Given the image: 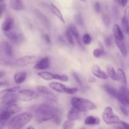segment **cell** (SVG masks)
<instances>
[{
	"label": "cell",
	"mask_w": 129,
	"mask_h": 129,
	"mask_svg": "<svg viewBox=\"0 0 129 129\" xmlns=\"http://www.w3.org/2000/svg\"><path fill=\"white\" fill-rule=\"evenodd\" d=\"M6 122H3V121L0 120V129H3L4 128V127L6 125Z\"/></svg>",
	"instance_id": "51"
},
{
	"label": "cell",
	"mask_w": 129,
	"mask_h": 129,
	"mask_svg": "<svg viewBox=\"0 0 129 129\" xmlns=\"http://www.w3.org/2000/svg\"><path fill=\"white\" fill-rule=\"evenodd\" d=\"M11 116V115L5 110L0 113V120L6 122L7 120H8Z\"/></svg>",
	"instance_id": "33"
},
{
	"label": "cell",
	"mask_w": 129,
	"mask_h": 129,
	"mask_svg": "<svg viewBox=\"0 0 129 129\" xmlns=\"http://www.w3.org/2000/svg\"><path fill=\"white\" fill-rule=\"evenodd\" d=\"M49 8L50 10V11H51L52 13L60 21H61L63 23H65V21H64V19L63 18V14H62L61 11L59 10V9L57 7L56 5H54V4H50L49 5Z\"/></svg>",
	"instance_id": "17"
},
{
	"label": "cell",
	"mask_w": 129,
	"mask_h": 129,
	"mask_svg": "<svg viewBox=\"0 0 129 129\" xmlns=\"http://www.w3.org/2000/svg\"><path fill=\"white\" fill-rule=\"evenodd\" d=\"M5 9H6V4H5V3L1 4V5H0V18L2 16L3 13L4 11H5Z\"/></svg>",
	"instance_id": "45"
},
{
	"label": "cell",
	"mask_w": 129,
	"mask_h": 129,
	"mask_svg": "<svg viewBox=\"0 0 129 129\" xmlns=\"http://www.w3.org/2000/svg\"><path fill=\"white\" fill-rule=\"evenodd\" d=\"M116 72H117L118 81L121 82L123 84L124 86H126L127 84V79H126V74H125L124 71L121 68H118Z\"/></svg>",
	"instance_id": "28"
},
{
	"label": "cell",
	"mask_w": 129,
	"mask_h": 129,
	"mask_svg": "<svg viewBox=\"0 0 129 129\" xmlns=\"http://www.w3.org/2000/svg\"><path fill=\"white\" fill-rule=\"evenodd\" d=\"M117 99L123 106H129V90L126 86H121L120 88Z\"/></svg>",
	"instance_id": "8"
},
{
	"label": "cell",
	"mask_w": 129,
	"mask_h": 129,
	"mask_svg": "<svg viewBox=\"0 0 129 129\" xmlns=\"http://www.w3.org/2000/svg\"><path fill=\"white\" fill-rule=\"evenodd\" d=\"M113 34L115 39L118 40H124V35L122 30L120 28V26L117 24H115L113 26Z\"/></svg>",
	"instance_id": "22"
},
{
	"label": "cell",
	"mask_w": 129,
	"mask_h": 129,
	"mask_svg": "<svg viewBox=\"0 0 129 129\" xmlns=\"http://www.w3.org/2000/svg\"><path fill=\"white\" fill-rule=\"evenodd\" d=\"M120 124H121V127H123L124 129H129V123H126V122H122V121H121Z\"/></svg>",
	"instance_id": "49"
},
{
	"label": "cell",
	"mask_w": 129,
	"mask_h": 129,
	"mask_svg": "<svg viewBox=\"0 0 129 129\" xmlns=\"http://www.w3.org/2000/svg\"><path fill=\"white\" fill-rule=\"evenodd\" d=\"M26 72H18L14 74V81L16 84H21L25 82L27 79Z\"/></svg>",
	"instance_id": "21"
},
{
	"label": "cell",
	"mask_w": 129,
	"mask_h": 129,
	"mask_svg": "<svg viewBox=\"0 0 129 129\" xmlns=\"http://www.w3.org/2000/svg\"><path fill=\"white\" fill-rule=\"evenodd\" d=\"M72 107L77 109L80 112H85L94 110L97 108L96 104L86 98L74 96L71 99Z\"/></svg>",
	"instance_id": "3"
},
{
	"label": "cell",
	"mask_w": 129,
	"mask_h": 129,
	"mask_svg": "<svg viewBox=\"0 0 129 129\" xmlns=\"http://www.w3.org/2000/svg\"><path fill=\"white\" fill-rule=\"evenodd\" d=\"M80 117V112L75 108H73V107H72L68 110V112H67V119L70 121H72V122L79 119Z\"/></svg>",
	"instance_id": "19"
},
{
	"label": "cell",
	"mask_w": 129,
	"mask_h": 129,
	"mask_svg": "<svg viewBox=\"0 0 129 129\" xmlns=\"http://www.w3.org/2000/svg\"><path fill=\"white\" fill-rule=\"evenodd\" d=\"M0 65L5 66H15V61H13L5 58H1L0 59Z\"/></svg>",
	"instance_id": "31"
},
{
	"label": "cell",
	"mask_w": 129,
	"mask_h": 129,
	"mask_svg": "<svg viewBox=\"0 0 129 129\" xmlns=\"http://www.w3.org/2000/svg\"><path fill=\"white\" fill-rule=\"evenodd\" d=\"M33 113L31 112H23L14 116L8 123L10 129H20L32 120Z\"/></svg>",
	"instance_id": "2"
},
{
	"label": "cell",
	"mask_w": 129,
	"mask_h": 129,
	"mask_svg": "<svg viewBox=\"0 0 129 129\" xmlns=\"http://www.w3.org/2000/svg\"><path fill=\"white\" fill-rule=\"evenodd\" d=\"M103 88L104 89V90L110 95H111L112 97L117 99L118 95V91L115 88L111 86V85H109V84H105V85H104Z\"/></svg>",
	"instance_id": "27"
},
{
	"label": "cell",
	"mask_w": 129,
	"mask_h": 129,
	"mask_svg": "<svg viewBox=\"0 0 129 129\" xmlns=\"http://www.w3.org/2000/svg\"><path fill=\"white\" fill-rule=\"evenodd\" d=\"M106 71H107V75L108 78H110V79H111L113 81H118L117 72L115 70V69L112 66L107 67Z\"/></svg>",
	"instance_id": "29"
},
{
	"label": "cell",
	"mask_w": 129,
	"mask_h": 129,
	"mask_svg": "<svg viewBox=\"0 0 129 129\" xmlns=\"http://www.w3.org/2000/svg\"><path fill=\"white\" fill-rule=\"evenodd\" d=\"M116 2H117L119 5H121V6H123V7H125V6L127 5L128 3V1H126V0H119V1H117Z\"/></svg>",
	"instance_id": "46"
},
{
	"label": "cell",
	"mask_w": 129,
	"mask_h": 129,
	"mask_svg": "<svg viewBox=\"0 0 129 129\" xmlns=\"http://www.w3.org/2000/svg\"><path fill=\"white\" fill-rule=\"evenodd\" d=\"M65 37L67 38V40H68V43L71 45H73L75 44V40H74V37H73V35H72V32L70 31V30H69V28L67 29L65 31Z\"/></svg>",
	"instance_id": "32"
},
{
	"label": "cell",
	"mask_w": 129,
	"mask_h": 129,
	"mask_svg": "<svg viewBox=\"0 0 129 129\" xmlns=\"http://www.w3.org/2000/svg\"><path fill=\"white\" fill-rule=\"evenodd\" d=\"M50 65V61L49 58L45 57L41 58L37 63L34 66V69L37 70H46L48 69Z\"/></svg>",
	"instance_id": "14"
},
{
	"label": "cell",
	"mask_w": 129,
	"mask_h": 129,
	"mask_svg": "<svg viewBox=\"0 0 129 129\" xmlns=\"http://www.w3.org/2000/svg\"><path fill=\"white\" fill-rule=\"evenodd\" d=\"M122 18L129 21V5L126 6L125 8V11H124V16Z\"/></svg>",
	"instance_id": "42"
},
{
	"label": "cell",
	"mask_w": 129,
	"mask_h": 129,
	"mask_svg": "<svg viewBox=\"0 0 129 129\" xmlns=\"http://www.w3.org/2000/svg\"><path fill=\"white\" fill-rule=\"evenodd\" d=\"M5 73H4V72L0 71V79H1V78H2L3 77L5 76Z\"/></svg>",
	"instance_id": "53"
},
{
	"label": "cell",
	"mask_w": 129,
	"mask_h": 129,
	"mask_svg": "<svg viewBox=\"0 0 129 129\" xmlns=\"http://www.w3.org/2000/svg\"><path fill=\"white\" fill-rule=\"evenodd\" d=\"M4 3V1H0V5L2 3Z\"/></svg>",
	"instance_id": "56"
},
{
	"label": "cell",
	"mask_w": 129,
	"mask_h": 129,
	"mask_svg": "<svg viewBox=\"0 0 129 129\" xmlns=\"http://www.w3.org/2000/svg\"><path fill=\"white\" fill-rule=\"evenodd\" d=\"M68 28H69V30H70V31L72 32L73 37H74L75 39L76 40V41H77V44H78V45H79V47H80L82 49H83V45H82V40H81L80 35V34L79 32H78V30H77V27H76L74 25L72 24V25H70Z\"/></svg>",
	"instance_id": "18"
},
{
	"label": "cell",
	"mask_w": 129,
	"mask_h": 129,
	"mask_svg": "<svg viewBox=\"0 0 129 129\" xmlns=\"http://www.w3.org/2000/svg\"><path fill=\"white\" fill-rule=\"evenodd\" d=\"M91 72H92V74L94 76L97 77V78L104 79V80L108 79V76L107 74L105 72L102 71L101 70V68L98 65H94L92 68Z\"/></svg>",
	"instance_id": "13"
},
{
	"label": "cell",
	"mask_w": 129,
	"mask_h": 129,
	"mask_svg": "<svg viewBox=\"0 0 129 129\" xmlns=\"http://www.w3.org/2000/svg\"><path fill=\"white\" fill-rule=\"evenodd\" d=\"M118 129H124L123 128V127H118Z\"/></svg>",
	"instance_id": "57"
},
{
	"label": "cell",
	"mask_w": 129,
	"mask_h": 129,
	"mask_svg": "<svg viewBox=\"0 0 129 129\" xmlns=\"http://www.w3.org/2000/svg\"><path fill=\"white\" fill-rule=\"evenodd\" d=\"M102 21H103L104 23L106 26H109L111 23V20H110V17L109 15L108 14H103L102 16Z\"/></svg>",
	"instance_id": "39"
},
{
	"label": "cell",
	"mask_w": 129,
	"mask_h": 129,
	"mask_svg": "<svg viewBox=\"0 0 129 129\" xmlns=\"http://www.w3.org/2000/svg\"><path fill=\"white\" fill-rule=\"evenodd\" d=\"M27 129H35V128H34V127H33L32 126H29V127H27Z\"/></svg>",
	"instance_id": "55"
},
{
	"label": "cell",
	"mask_w": 129,
	"mask_h": 129,
	"mask_svg": "<svg viewBox=\"0 0 129 129\" xmlns=\"http://www.w3.org/2000/svg\"><path fill=\"white\" fill-rule=\"evenodd\" d=\"M94 10L97 13H99L101 11V5L99 1H96L94 5Z\"/></svg>",
	"instance_id": "41"
},
{
	"label": "cell",
	"mask_w": 129,
	"mask_h": 129,
	"mask_svg": "<svg viewBox=\"0 0 129 129\" xmlns=\"http://www.w3.org/2000/svg\"><path fill=\"white\" fill-rule=\"evenodd\" d=\"M18 100L24 102H31L34 100L37 99L39 96V94L37 92L28 89L20 90L18 93Z\"/></svg>",
	"instance_id": "7"
},
{
	"label": "cell",
	"mask_w": 129,
	"mask_h": 129,
	"mask_svg": "<svg viewBox=\"0 0 129 129\" xmlns=\"http://www.w3.org/2000/svg\"><path fill=\"white\" fill-rule=\"evenodd\" d=\"M40 58L35 55H25L15 60V66L18 67H26L34 64L39 61Z\"/></svg>",
	"instance_id": "6"
},
{
	"label": "cell",
	"mask_w": 129,
	"mask_h": 129,
	"mask_svg": "<svg viewBox=\"0 0 129 129\" xmlns=\"http://www.w3.org/2000/svg\"><path fill=\"white\" fill-rule=\"evenodd\" d=\"M73 78L75 79V80L76 81V82H77V83H78V84H79L80 86H83V84H82V81H81L80 78L79 76L78 75V74H77V73H73Z\"/></svg>",
	"instance_id": "43"
},
{
	"label": "cell",
	"mask_w": 129,
	"mask_h": 129,
	"mask_svg": "<svg viewBox=\"0 0 129 129\" xmlns=\"http://www.w3.org/2000/svg\"><path fill=\"white\" fill-rule=\"evenodd\" d=\"M104 54V51L101 48H97V49H94L93 51V55L96 58L100 57Z\"/></svg>",
	"instance_id": "36"
},
{
	"label": "cell",
	"mask_w": 129,
	"mask_h": 129,
	"mask_svg": "<svg viewBox=\"0 0 129 129\" xmlns=\"http://www.w3.org/2000/svg\"><path fill=\"white\" fill-rule=\"evenodd\" d=\"M7 85H8V84L6 83L0 81V88H1V87H3V86H6Z\"/></svg>",
	"instance_id": "52"
},
{
	"label": "cell",
	"mask_w": 129,
	"mask_h": 129,
	"mask_svg": "<svg viewBox=\"0 0 129 129\" xmlns=\"http://www.w3.org/2000/svg\"><path fill=\"white\" fill-rule=\"evenodd\" d=\"M96 81V79H94V78H91L89 79V82H91V83H94V82Z\"/></svg>",
	"instance_id": "54"
},
{
	"label": "cell",
	"mask_w": 129,
	"mask_h": 129,
	"mask_svg": "<svg viewBox=\"0 0 129 129\" xmlns=\"http://www.w3.org/2000/svg\"><path fill=\"white\" fill-rule=\"evenodd\" d=\"M102 119L107 125L119 124L121 123V120L116 115L114 114L113 108L111 107H106L102 113Z\"/></svg>",
	"instance_id": "4"
},
{
	"label": "cell",
	"mask_w": 129,
	"mask_h": 129,
	"mask_svg": "<svg viewBox=\"0 0 129 129\" xmlns=\"http://www.w3.org/2000/svg\"><path fill=\"white\" fill-rule=\"evenodd\" d=\"M9 6L11 10L16 11H21L25 9L24 4L21 0H10Z\"/></svg>",
	"instance_id": "15"
},
{
	"label": "cell",
	"mask_w": 129,
	"mask_h": 129,
	"mask_svg": "<svg viewBox=\"0 0 129 129\" xmlns=\"http://www.w3.org/2000/svg\"><path fill=\"white\" fill-rule=\"evenodd\" d=\"M101 120L99 118L92 115L87 117L84 120V123L86 125H97L99 124Z\"/></svg>",
	"instance_id": "23"
},
{
	"label": "cell",
	"mask_w": 129,
	"mask_h": 129,
	"mask_svg": "<svg viewBox=\"0 0 129 129\" xmlns=\"http://www.w3.org/2000/svg\"><path fill=\"white\" fill-rule=\"evenodd\" d=\"M19 89H20V86H14L12 87V88H8V89L0 91V100H3L8 94H10V93H14L16 91H18Z\"/></svg>",
	"instance_id": "24"
},
{
	"label": "cell",
	"mask_w": 129,
	"mask_h": 129,
	"mask_svg": "<svg viewBox=\"0 0 129 129\" xmlns=\"http://www.w3.org/2000/svg\"><path fill=\"white\" fill-rule=\"evenodd\" d=\"M37 75L39 76L40 78H42V79H44V80L46 81L56 79V74L49 73V72L48 71L39 72V73H37Z\"/></svg>",
	"instance_id": "25"
},
{
	"label": "cell",
	"mask_w": 129,
	"mask_h": 129,
	"mask_svg": "<svg viewBox=\"0 0 129 129\" xmlns=\"http://www.w3.org/2000/svg\"><path fill=\"white\" fill-rule=\"evenodd\" d=\"M34 13L35 16H36V17L38 18V20L42 24L43 26L46 29H49L50 23H49V21L48 18H47V16L38 10H34Z\"/></svg>",
	"instance_id": "12"
},
{
	"label": "cell",
	"mask_w": 129,
	"mask_h": 129,
	"mask_svg": "<svg viewBox=\"0 0 129 129\" xmlns=\"http://www.w3.org/2000/svg\"><path fill=\"white\" fill-rule=\"evenodd\" d=\"M54 123H56V125H59L60 124V118L59 117H58V115H56L55 117L54 118Z\"/></svg>",
	"instance_id": "50"
},
{
	"label": "cell",
	"mask_w": 129,
	"mask_h": 129,
	"mask_svg": "<svg viewBox=\"0 0 129 129\" xmlns=\"http://www.w3.org/2000/svg\"><path fill=\"white\" fill-rule=\"evenodd\" d=\"M18 100V94H15V93H10V94H8L3 100H2L3 104L6 106V107H7V106L16 103Z\"/></svg>",
	"instance_id": "16"
},
{
	"label": "cell",
	"mask_w": 129,
	"mask_h": 129,
	"mask_svg": "<svg viewBox=\"0 0 129 129\" xmlns=\"http://www.w3.org/2000/svg\"><path fill=\"white\" fill-rule=\"evenodd\" d=\"M74 19L76 23H77L78 25L82 26V25H83V18H82V15H81V14L80 13H76L75 15Z\"/></svg>",
	"instance_id": "35"
},
{
	"label": "cell",
	"mask_w": 129,
	"mask_h": 129,
	"mask_svg": "<svg viewBox=\"0 0 129 129\" xmlns=\"http://www.w3.org/2000/svg\"><path fill=\"white\" fill-rule=\"evenodd\" d=\"M37 91L41 94H44L45 96H48L49 94H52V93L51 92L50 89L46 86H39L37 88Z\"/></svg>",
	"instance_id": "30"
},
{
	"label": "cell",
	"mask_w": 129,
	"mask_h": 129,
	"mask_svg": "<svg viewBox=\"0 0 129 129\" xmlns=\"http://www.w3.org/2000/svg\"><path fill=\"white\" fill-rule=\"evenodd\" d=\"M120 110H121V112L123 113V115H124L126 116V117H127V116L128 115V112L127 110H126L125 107L121 106V107H120Z\"/></svg>",
	"instance_id": "47"
},
{
	"label": "cell",
	"mask_w": 129,
	"mask_h": 129,
	"mask_svg": "<svg viewBox=\"0 0 129 129\" xmlns=\"http://www.w3.org/2000/svg\"><path fill=\"white\" fill-rule=\"evenodd\" d=\"M56 115H58V110L55 106L50 103L40 105L35 112V120L39 123L53 120Z\"/></svg>",
	"instance_id": "1"
},
{
	"label": "cell",
	"mask_w": 129,
	"mask_h": 129,
	"mask_svg": "<svg viewBox=\"0 0 129 129\" xmlns=\"http://www.w3.org/2000/svg\"><path fill=\"white\" fill-rule=\"evenodd\" d=\"M104 44L106 47H109L112 45V40H111V37H106L104 39Z\"/></svg>",
	"instance_id": "44"
},
{
	"label": "cell",
	"mask_w": 129,
	"mask_h": 129,
	"mask_svg": "<svg viewBox=\"0 0 129 129\" xmlns=\"http://www.w3.org/2000/svg\"><path fill=\"white\" fill-rule=\"evenodd\" d=\"M0 53L4 54L8 58L12 57L13 55V50L12 47L8 42L4 41L0 44Z\"/></svg>",
	"instance_id": "9"
},
{
	"label": "cell",
	"mask_w": 129,
	"mask_h": 129,
	"mask_svg": "<svg viewBox=\"0 0 129 129\" xmlns=\"http://www.w3.org/2000/svg\"><path fill=\"white\" fill-rule=\"evenodd\" d=\"M14 20L11 17H7L1 25V30L4 33H7L13 30L14 26Z\"/></svg>",
	"instance_id": "11"
},
{
	"label": "cell",
	"mask_w": 129,
	"mask_h": 129,
	"mask_svg": "<svg viewBox=\"0 0 129 129\" xmlns=\"http://www.w3.org/2000/svg\"><path fill=\"white\" fill-rule=\"evenodd\" d=\"M92 41V39H91V35L89 34H85L83 35V37H82V42L85 44V45H89L91 43Z\"/></svg>",
	"instance_id": "37"
},
{
	"label": "cell",
	"mask_w": 129,
	"mask_h": 129,
	"mask_svg": "<svg viewBox=\"0 0 129 129\" xmlns=\"http://www.w3.org/2000/svg\"><path fill=\"white\" fill-rule=\"evenodd\" d=\"M43 38H44V40H45L48 44H49V43L51 42V39L49 35H48V34H44V35H43Z\"/></svg>",
	"instance_id": "48"
},
{
	"label": "cell",
	"mask_w": 129,
	"mask_h": 129,
	"mask_svg": "<svg viewBox=\"0 0 129 129\" xmlns=\"http://www.w3.org/2000/svg\"><path fill=\"white\" fill-rule=\"evenodd\" d=\"M115 42H116V46L118 48L121 55L123 57H126L128 52L124 40H118V39H115Z\"/></svg>",
	"instance_id": "20"
},
{
	"label": "cell",
	"mask_w": 129,
	"mask_h": 129,
	"mask_svg": "<svg viewBox=\"0 0 129 129\" xmlns=\"http://www.w3.org/2000/svg\"><path fill=\"white\" fill-rule=\"evenodd\" d=\"M121 24H122V26L124 31L129 35V21L122 18V20H121Z\"/></svg>",
	"instance_id": "38"
},
{
	"label": "cell",
	"mask_w": 129,
	"mask_h": 129,
	"mask_svg": "<svg viewBox=\"0 0 129 129\" xmlns=\"http://www.w3.org/2000/svg\"><path fill=\"white\" fill-rule=\"evenodd\" d=\"M56 80L61 81L62 82H68L69 78L65 74H56Z\"/></svg>",
	"instance_id": "40"
},
{
	"label": "cell",
	"mask_w": 129,
	"mask_h": 129,
	"mask_svg": "<svg viewBox=\"0 0 129 129\" xmlns=\"http://www.w3.org/2000/svg\"><path fill=\"white\" fill-rule=\"evenodd\" d=\"M74 123L72 121L67 120L63 123L61 125V129H73Z\"/></svg>",
	"instance_id": "34"
},
{
	"label": "cell",
	"mask_w": 129,
	"mask_h": 129,
	"mask_svg": "<svg viewBox=\"0 0 129 129\" xmlns=\"http://www.w3.org/2000/svg\"><path fill=\"white\" fill-rule=\"evenodd\" d=\"M22 107H20V106L16 105V103L11 105L7 106V107H6V108H5V110L8 112L11 115L18 113L20 111H22Z\"/></svg>",
	"instance_id": "26"
},
{
	"label": "cell",
	"mask_w": 129,
	"mask_h": 129,
	"mask_svg": "<svg viewBox=\"0 0 129 129\" xmlns=\"http://www.w3.org/2000/svg\"><path fill=\"white\" fill-rule=\"evenodd\" d=\"M49 86L53 91L61 93H67L68 94H75L78 90L77 88H69L58 82H51L49 83Z\"/></svg>",
	"instance_id": "5"
},
{
	"label": "cell",
	"mask_w": 129,
	"mask_h": 129,
	"mask_svg": "<svg viewBox=\"0 0 129 129\" xmlns=\"http://www.w3.org/2000/svg\"><path fill=\"white\" fill-rule=\"evenodd\" d=\"M5 35L9 40H10L15 44H19L24 40L23 35L18 34V33L12 31V30H11L9 32L5 33Z\"/></svg>",
	"instance_id": "10"
}]
</instances>
